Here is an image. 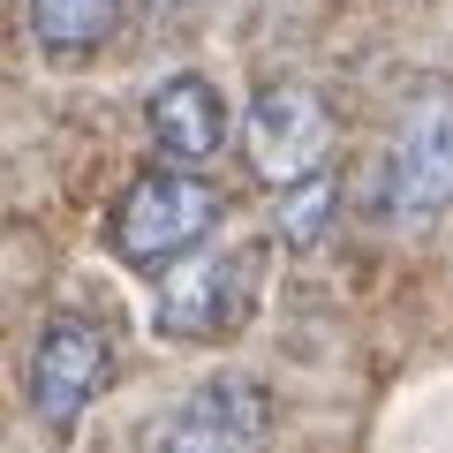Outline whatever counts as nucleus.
I'll list each match as a JSON object with an SVG mask.
<instances>
[{
  "mask_svg": "<svg viewBox=\"0 0 453 453\" xmlns=\"http://www.w3.org/2000/svg\"><path fill=\"white\" fill-rule=\"evenodd\" d=\"M106 378H113L106 333L91 318H76V310H53L38 325V340H31V363H23V401H31V416L53 438H68L91 416V401L106 393Z\"/></svg>",
  "mask_w": 453,
  "mask_h": 453,
  "instance_id": "nucleus-2",
  "label": "nucleus"
},
{
  "mask_svg": "<svg viewBox=\"0 0 453 453\" xmlns=\"http://www.w3.org/2000/svg\"><path fill=\"white\" fill-rule=\"evenodd\" d=\"M333 211H340V174L333 166H318L310 181H295V189H280V242L288 250H310V242H325V226H333Z\"/></svg>",
  "mask_w": 453,
  "mask_h": 453,
  "instance_id": "nucleus-9",
  "label": "nucleus"
},
{
  "mask_svg": "<svg viewBox=\"0 0 453 453\" xmlns=\"http://www.w3.org/2000/svg\"><path fill=\"white\" fill-rule=\"evenodd\" d=\"M144 129H151V144L166 151V159H211V151L226 144V98H219V83L211 76H166L159 91L144 98Z\"/></svg>",
  "mask_w": 453,
  "mask_h": 453,
  "instance_id": "nucleus-7",
  "label": "nucleus"
},
{
  "mask_svg": "<svg viewBox=\"0 0 453 453\" xmlns=\"http://www.w3.org/2000/svg\"><path fill=\"white\" fill-rule=\"evenodd\" d=\"M265 431H273V393L242 371H219L144 423V453H257Z\"/></svg>",
  "mask_w": 453,
  "mask_h": 453,
  "instance_id": "nucleus-3",
  "label": "nucleus"
},
{
  "mask_svg": "<svg viewBox=\"0 0 453 453\" xmlns=\"http://www.w3.org/2000/svg\"><path fill=\"white\" fill-rule=\"evenodd\" d=\"M325 144H333V113H325V98L310 91V83L280 76V83H265V91L250 98L242 159H250V174H257V181H273V189L310 181L325 166Z\"/></svg>",
  "mask_w": 453,
  "mask_h": 453,
  "instance_id": "nucleus-5",
  "label": "nucleus"
},
{
  "mask_svg": "<svg viewBox=\"0 0 453 453\" xmlns=\"http://www.w3.org/2000/svg\"><path fill=\"white\" fill-rule=\"evenodd\" d=\"M219 189H211L204 174H144L129 181V196L113 204V226L106 242L121 265H136V273H166V265L196 257V250L211 242V226H219Z\"/></svg>",
  "mask_w": 453,
  "mask_h": 453,
  "instance_id": "nucleus-1",
  "label": "nucleus"
},
{
  "mask_svg": "<svg viewBox=\"0 0 453 453\" xmlns=\"http://www.w3.org/2000/svg\"><path fill=\"white\" fill-rule=\"evenodd\" d=\"M453 204V91H423L386 151V211L401 226Z\"/></svg>",
  "mask_w": 453,
  "mask_h": 453,
  "instance_id": "nucleus-6",
  "label": "nucleus"
},
{
  "mask_svg": "<svg viewBox=\"0 0 453 453\" xmlns=\"http://www.w3.org/2000/svg\"><path fill=\"white\" fill-rule=\"evenodd\" d=\"M257 310V257L250 250H196L181 273L159 280L151 325L166 340H234Z\"/></svg>",
  "mask_w": 453,
  "mask_h": 453,
  "instance_id": "nucleus-4",
  "label": "nucleus"
},
{
  "mask_svg": "<svg viewBox=\"0 0 453 453\" xmlns=\"http://www.w3.org/2000/svg\"><path fill=\"white\" fill-rule=\"evenodd\" d=\"M113 31H121V0H31V38L61 61L98 53Z\"/></svg>",
  "mask_w": 453,
  "mask_h": 453,
  "instance_id": "nucleus-8",
  "label": "nucleus"
}]
</instances>
